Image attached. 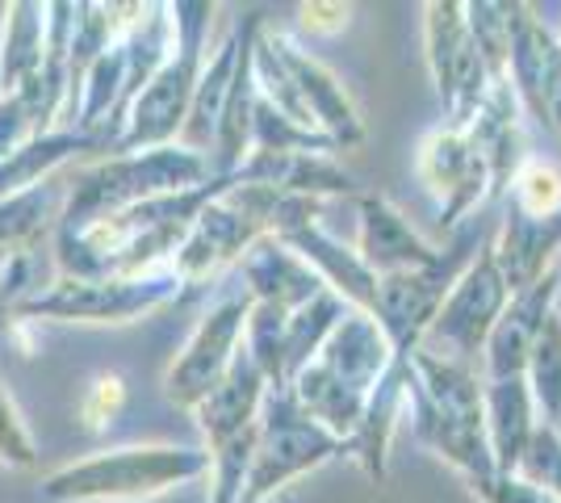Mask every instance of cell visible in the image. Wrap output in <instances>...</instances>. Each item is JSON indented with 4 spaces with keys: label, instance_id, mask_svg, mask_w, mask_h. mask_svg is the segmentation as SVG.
Wrapping results in <instances>:
<instances>
[{
    "label": "cell",
    "instance_id": "ffe728a7",
    "mask_svg": "<svg viewBox=\"0 0 561 503\" xmlns=\"http://www.w3.org/2000/svg\"><path fill=\"white\" fill-rule=\"evenodd\" d=\"M89 144H93V135H80L71 126H59L50 135L30 139L13 156L0 160V197H13V193H25L34 190V185H43V181H50L55 168H64L80 147Z\"/></svg>",
    "mask_w": 561,
    "mask_h": 503
},
{
    "label": "cell",
    "instance_id": "9a60e30c",
    "mask_svg": "<svg viewBox=\"0 0 561 503\" xmlns=\"http://www.w3.org/2000/svg\"><path fill=\"white\" fill-rule=\"evenodd\" d=\"M243 273L256 289V302H273L280 311H298L323 289V277L289 243L273 236H264L243 252Z\"/></svg>",
    "mask_w": 561,
    "mask_h": 503
},
{
    "label": "cell",
    "instance_id": "8992f818",
    "mask_svg": "<svg viewBox=\"0 0 561 503\" xmlns=\"http://www.w3.org/2000/svg\"><path fill=\"white\" fill-rule=\"evenodd\" d=\"M507 294L512 289L503 282V268L494 261V248H486L466 268V277L448 286V298L440 302V311L432 319L427 335L440 340V344H453L461 357L478 353V344L491 335L499 315L507 311Z\"/></svg>",
    "mask_w": 561,
    "mask_h": 503
},
{
    "label": "cell",
    "instance_id": "6da1fadb",
    "mask_svg": "<svg viewBox=\"0 0 561 503\" xmlns=\"http://www.w3.org/2000/svg\"><path fill=\"white\" fill-rule=\"evenodd\" d=\"M210 475V454L185 445H122L76 457L43 479L50 503H142Z\"/></svg>",
    "mask_w": 561,
    "mask_h": 503
},
{
    "label": "cell",
    "instance_id": "cb8c5ba5",
    "mask_svg": "<svg viewBox=\"0 0 561 503\" xmlns=\"http://www.w3.org/2000/svg\"><path fill=\"white\" fill-rule=\"evenodd\" d=\"M0 466H9V470H34L38 466L30 424H25L22 408H18V399L9 395L4 382H0Z\"/></svg>",
    "mask_w": 561,
    "mask_h": 503
},
{
    "label": "cell",
    "instance_id": "d6986e66",
    "mask_svg": "<svg viewBox=\"0 0 561 503\" xmlns=\"http://www.w3.org/2000/svg\"><path fill=\"white\" fill-rule=\"evenodd\" d=\"M64 202H68V185H59L55 176L34 190L0 197V256L30 252L47 227H59Z\"/></svg>",
    "mask_w": 561,
    "mask_h": 503
},
{
    "label": "cell",
    "instance_id": "3957f363",
    "mask_svg": "<svg viewBox=\"0 0 561 503\" xmlns=\"http://www.w3.org/2000/svg\"><path fill=\"white\" fill-rule=\"evenodd\" d=\"M210 4H172V22H176V50L168 55V64L142 84L126 105V126L117 135V156L130 151H151L181 139V126L193 105V89L206 64V25H210Z\"/></svg>",
    "mask_w": 561,
    "mask_h": 503
},
{
    "label": "cell",
    "instance_id": "603a6c76",
    "mask_svg": "<svg viewBox=\"0 0 561 503\" xmlns=\"http://www.w3.org/2000/svg\"><path fill=\"white\" fill-rule=\"evenodd\" d=\"M519 479L561 500V436L553 428H533L519 454Z\"/></svg>",
    "mask_w": 561,
    "mask_h": 503
},
{
    "label": "cell",
    "instance_id": "83f0119b",
    "mask_svg": "<svg viewBox=\"0 0 561 503\" xmlns=\"http://www.w3.org/2000/svg\"><path fill=\"white\" fill-rule=\"evenodd\" d=\"M4 261H9V256H0V264H4Z\"/></svg>",
    "mask_w": 561,
    "mask_h": 503
},
{
    "label": "cell",
    "instance_id": "ba28073f",
    "mask_svg": "<svg viewBox=\"0 0 561 503\" xmlns=\"http://www.w3.org/2000/svg\"><path fill=\"white\" fill-rule=\"evenodd\" d=\"M222 193L202 206V215L193 218V227L185 231L181 248H176L172 261H168V268L176 273L181 286L206 282V277H214L222 264L243 261V252H248L256 240H264V231H260L256 222H252L248 215H239Z\"/></svg>",
    "mask_w": 561,
    "mask_h": 503
},
{
    "label": "cell",
    "instance_id": "44dd1931",
    "mask_svg": "<svg viewBox=\"0 0 561 503\" xmlns=\"http://www.w3.org/2000/svg\"><path fill=\"white\" fill-rule=\"evenodd\" d=\"M528 374H533V390H537L540 408L549 411V420H561V323L558 315H545L528 357Z\"/></svg>",
    "mask_w": 561,
    "mask_h": 503
},
{
    "label": "cell",
    "instance_id": "9c48e42d",
    "mask_svg": "<svg viewBox=\"0 0 561 503\" xmlns=\"http://www.w3.org/2000/svg\"><path fill=\"white\" fill-rule=\"evenodd\" d=\"M461 13H466L461 4H427V59L457 122H469L482 101L486 68H482V55L473 47Z\"/></svg>",
    "mask_w": 561,
    "mask_h": 503
},
{
    "label": "cell",
    "instance_id": "5bb4252c",
    "mask_svg": "<svg viewBox=\"0 0 561 503\" xmlns=\"http://www.w3.org/2000/svg\"><path fill=\"white\" fill-rule=\"evenodd\" d=\"M273 50H277V59L285 64V72H289L294 89L302 96L310 122L314 126L319 122L331 126V144H356L360 139V118L352 110V96L344 93V84L323 64H314L310 55H302V50L294 47V43H285V38H273Z\"/></svg>",
    "mask_w": 561,
    "mask_h": 503
},
{
    "label": "cell",
    "instance_id": "e0dca14e",
    "mask_svg": "<svg viewBox=\"0 0 561 503\" xmlns=\"http://www.w3.org/2000/svg\"><path fill=\"white\" fill-rule=\"evenodd\" d=\"M43 64H47V4H4L0 93H18Z\"/></svg>",
    "mask_w": 561,
    "mask_h": 503
},
{
    "label": "cell",
    "instance_id": "484cf974",
    "mask_svg": "<svg viewBox=\"0 0 561 503\" xmlns=\"http://www.w3.org/2000/svg\"><path fill=\"white\" fill-rule=\"evenodd\" d=\"M30 139H38V130H34V118H30V110L22 105V96L0 93V160L13 156Z\"/></svg>",
    "mask_w": 561,
    "mask_h": 503
},
{
    "label": "cell",
    "instance_id": "d4e9b609",
    "mask_svg": "<svg viewBox=\"0 0 561 503\" xmlns=\"http://www.w3.org/2000/svg\"><path fill=\"white\" fill-rule=\"evenodd\" d=\"M126 408V378L122 374H96L84 386L80 403H76V420L84 432H101L117 420V411Z\"/></svg>",
    "mask_w": 561,
    "mask_h": 503
},
{
    "label": "cell",
    "instance_id": "277c9868",
    "mask_svg": "<svg viewBox=\"0 0 561 503\" xmlns=\"http://www.w3.org/2000/svg\"><path fill=\"white\" fill-rule=\"evenodd\" d=\"M181 294L172 268L147 277H55L47 289L18 298V319H59V323H135L160 311Z\"/></svg>",
    "mask_w": 561,
    "mask_h": 503
},
{
    "label": "cell",
    "instance_id": "ac0fdd59",
    "mask_svg": "<svg viewBox=\"0 0 561 503\" xmlns=\"http://www.w3.org/2000/svg\"><path fill=\"white\" fill-rule=\"evenodd\" d=\"M482 420L491 424V436H494V449H491L494 470L499 475H512L515 466H519V454H524L528 436H533V390L524 382V374L519 378H499L491 386Z\"/></svg>",
    "mask_w": 561,
    "mask_h": 503
},
{
    "label": "cell",
    "instance_id": "2e32d148",
    "mask_svg": "<svg viewBox=\"0 0 561 503\" xmlns=\"http://www.w3.org/2000/svg\"><path fill=\"white\" fill-rule=\"evenodd\" d=\"M248 47V38L239 43H222L214 59L202 64V76H197V89H193V105H188V118L181 126V139L176 144L188 147V151H202L218 139V122H222V110H227V96H231V80L234 68H239V55Z\"/></svg>",
    "mask_w": 561,
    "mask_h": 503
},
{
    "label": "cell",
    "instance_id": "4fadbf2b",
    "mask_svg": "<svg viewBox=\"0 0 561 503\" xmlns=\"http://www.w3.org/2000/svg\"><path fill=\"white\" fill-rule=\"evenodd\" d=\"M264 390H268V378L260 374L256 361L248 357V348H239L231 369L222 374V382L214 386L210 395L197 403V411H193L202 432H206V441H210V449H218L222 441H231V436H239L243 428L256 424Z\"/></svg>",
    "mask_w": 561,
    "mask_h": 503
},
{
    "label": "cell",
    "instance_id": "52a82bcc",
    "mask_svg": "<svg viewBox=\"0 0 561 503\" xmlns=\"http://www.w3.org/2000/svg\"><path fill=\"white\" fill-rule=\"evenodd\" d=\"M340 449V441L328 428H319L314 420H273L264 424L256 436V454H252V470H248V491L239 495V503H264L277 487L302 475L310 466L328 461Z\"/></svg>",
    "mask_w": 561,
    "mask_h": 503
},
{
    "label": "cell",
    "instance_id": "7402d4cb",
    "mask_svg": "<svg viewBox=\"0 0 561 503\" xmlns=\"http://www.w3.org/2000/svg\"><path fill=\"white\" fill-rule=\"evenodd\" d=\"M515 215L528 222H553L561 215V172L553 164H524L515 172Z\"/></svg>",
    "mask_w": 561,
    "mask_h": 503
},
{
    "label": "cell",
    "instance_id": "30bf717a",
    "mask_svg": "<svg viewBox=\"0 0 561 503\" xmlns=\"http://www.w3.org/2000/svg\"><path fill=\"white\" fill-rule=\"evenodd\" d=\"M448 294L445 261L427 264V268H402V273H381L374 282V315L381 328L394 335L398 353H407L420 340L432 319L440 311Z\"/></svg>",
    "mask_w": 561,
    "mask_h": 503
},
{
    "label": "cell",
    "instance_id": "4316f807",
    "mask_svg": "<svg viewBox=\"0 0 561 503\" xmlns=\"http://www.w3.org/2000/svg\"><path fill=\"white\" fill-rule=\"evenodd\" d=\"M486 500L491 503H561V500H553V495H545L540 487H533V482L515 479V475H499L494 487L486 491Z\"/></svg>",
    "mask_w": 561,
    "mask_h": 503
},
{
    "label": "cell",
    "instance_id": "5b68a950",
    "mask_svg": "<svg viewBox=\"0 0 561 503\" xmlns=\"http://www.w3.org/2000/svg\"><path fill=\"white\" fill-rule=\"evenodd\" d=\"M248 311H252L248 298H222L218 307H210L197 319V328L185 340L181 357L168 365L164 378L168 399L176 408L197 411V403L222 382V374L231 369L234 353H239V340H243V328H248Z\"/></svg>",
    "mask_w": 561,
    "mask_h": 503
},
{
    "label": "cell",
    "instance_id": "7a4b0ae2",
    "mask_svg": "<svg viewBox=\"0 0 561 503\" xmlns=\"http://www.w3.org/2000/svg\"><path fill=\"white\" fill-rule=\"evenodd\" d=\"M206 181H210V156L188 151L181 144L110 156L101 164L76 172L55 231H80V227L117 215L126 206H139V202L164 197V193H188Z\"/></svg>",
    "mask_w": 561,
    "mask_h": 503
},
{
    "label": "cell",
    "instance_id": "7c38bea8",
    "mask_svg": "<svg viewBox=\"0 0 561 503\" xmlns=\"http://www.w3.org/2000/svg\"><path fill=\"white\" fill-rule=\"evenodd\" d=\"M356 256L374 277L402 273V268H427L440 261L386 197H360V252Z\"/></svg>",
    "mask_w": 561,
    "mask_h": 503
},
{
    "label": "cell",
    "instance_id": "8fae6325",
    "mask_svg": "<svg viewBox=\"0 0 561 503\" xmlns=\"http://www.w3.org/2000/svg\"><path fill=\"white\" fill-rule=\"evenodd\" d=\"M420 176L427 190L445 197V222H457V215L482 197V185L491 181V168L466 135L436 130L420 151Z\"/></svg>",
    "mask_w": 561,
    "mask_h": 503
}]
</instances>
